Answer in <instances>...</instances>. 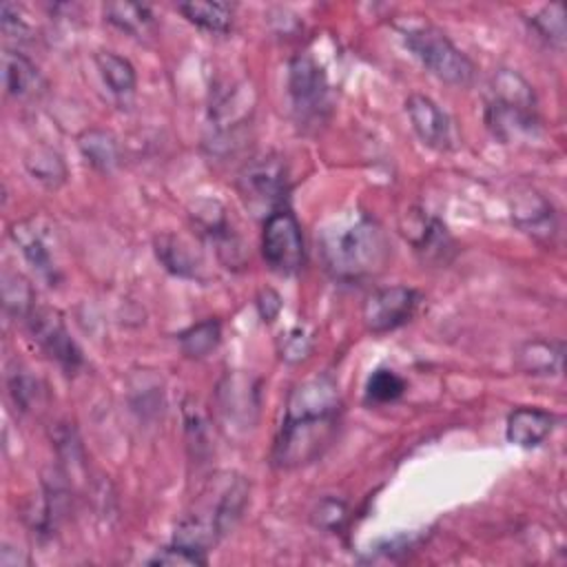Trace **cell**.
Segmentation results:
<instances>
[{
	"instance_id": "obj_1",
	"label": "cell",
	"mask_w": 567,
	"mask_h": 567,
	"mask_svg": "<svg viewBox=\"0 0 567 567\" xmlns=\"http://www.w3.org/2000/svg\"><path fill=\"white\" fill-rule=\"evenodd\" d=\"M317 248L326 272L339 281H361L383 270L390 241L377 219L365 213L332 217L317 230Z\"/></svg>"
},
{
	"instance_id": "obj_2",
	"label": "cell",
	"mask_w": 567,
	"mask_h": 567,
	"mask_svg": "<svg viewBox=\"0 0 567 567\" xmlns=\"http://www.w3.org/2000/svg\"><path fill=\"white\" fill-rule=\"evenodd\" d=\"M248 489L244 476H217L202 494V507L177 525L173 540L208 551V547L226 536L241 518L248 503Z\"/></svg>"
},
{
	"instance_id": "obj_3",
	"label": "cell",
	"mask_w": 567,
	"mask_h": 567,
	"mask_svg": "<svg viewBox=\"0 0 567 567\" xmlns=\"http://www.w3.org/2000/svg\"><path fill=\"white\" fill-rule=\"evenodd\" d=\"M339 416H284L272 445V463L295 470L312 463L334 439Z\"/></svg>"
},
{
	"instance_id": "obj_4",
	"label": "cell",
	"mask_w": 567,
	"mask_h": 567,
	"mask_svg": "<svg viewBox=\"0 0 567 567\" xmlns=\"http://www.w3.org/2000/svg\"><path fill=\"white\" fill-rule=\"evenodd\" d=\"M403 42L408 51L439 80L452 86H470L474 82V62L436 27H412L403 31Z\"/></svg>"
},
{
	"instance_id": "obj_5",
	"label": "cell",
	"mask_w": 567,
	"mask_h": 567,
	"mask_svg": "<svg viewBox=\"0 0 567 567\" xmlns=\"http://www.w3.org/2000/svg\"><path fill=\"white\" fill-rule=\"evenodd\" d=\"M261 255L268 268L279 275H295L303 266L306 248L301 226L288 208H277L266 217Z\"/></svg>"
},
{
	"instance_id": "obj_6",
	"label": "cell",
	"mask_w": 567,
	"mask_h": 567,
	"mask_svg": "<svg viewBox=\"0 0 567 567\" xmlns=\"http://www.w3.org/2000/svg\"><path fill=\"white\" fill-rule=\"evenodd\" d=\"M288 93L301 124H319L328 111V80L323 69L306 53L295 55L288 66Z\"/></svg>"
},
{
	"instance_id": "obj_7",
	"label": "cell",
	"mask_w": 567,
	"mask_h": 567,
	"mask_svg": "<svg viewBox=\"0 0 567 567\" xmlns=\"http://www.w3.org/2000/svg\"><path fill=\"white\" fill-rule=\"evenodd\" d=\"M419 301H421V295L410 286L379 288L365 297L363 312H361L363 323L374 334L396 330L414 317Z\"/></svg>"
},
{
	"instance_id": "obj_8",
	"label": "cell",
	"mask_w": 567,
	"mask_h": 567,
	"mask_svg": "<svg viewBox=\"0 0 567 567\" xmlns=\"http://www.w3.org/2000/svg\"><path fill=\"white\" fill-rule=\"evenodd\" d=\"M29 332L35 343L49 354L55 363H60L66 372H75L82 365V352L78 343L71 339L64 319L53 308H35L27 319Z\"/></svg>"
},
{
	"instance_id": "obj_9",
	"label": "cell",
	"mask_w": 567,
	"mask_h": 567,
	"mask_svg": "<svg viewBox=\"0 0 567 567\" xmlns=\"http://www.w3.org/2000/svg\"><path fill=\"white\" fill-rule=\"evenodd\" d=\"M239 188H241V195L246 197L248 204L275 208L277 204L284 202L286 190H288L284 162L275 155H266V157L255 159L241 173Z\"/></svg>"
},
{
	"instance_id": "obj_10",
	"label": "cell",
	"mask_w": 567,
	"mask_h": 567,
	"mask_svg": "<svg viewBox=\"0 0 567 567\" xmlns=\"http://www.w3.org/2000/svg\"><path fill=\"white\" fill-rule=\"evenodd\" d=\"M512 221L540 244H554L558 235V213L536 188H523L512 197Z\"/></svg>"
},
{
	"instance_id": "obj_11",
	"label": "cell",
	"mask_w": 567,
	"mask_h": 567,
	"mask_svg": "<svg viewBox=\"0 0 567 567\" xmlns=\"http://www.w3.org/2000/svg\"><path fill=\"white\" fill-rule=\"evenodd\" d=\"M405 113L412 122L414 133L425 146L434 151H450L454 146L452 120L434 100L421 93H412L405 100Z\"/></svg>"
},
{
	"instance_id": "obj_12",
	"label": "cell",
	"mask_w": 567,
	"mask_h": 567,
	"mask_svg": "<svg viewBox=\"0 0 567 567\" xmlns=\"http://www.w3.org/2000/svg\"><path fill=\"white\" fill-rule=\"evenodd\" d=\"M47 228L35 219H22L11 226V239L24 255V259L44 277L51 286L60 279V266L53 250V237L44 233Z\"/></svg>"
},
{
	"instance_id": "obj_13",
	"label": "cell",
	"mask_w": 567,
	"mask_h": 567,
	"mask_svg": "<svg viewBox=\"0 0 567 567\" xmlns=\"http://www.w3.org/2000/svg\"><path fill=\"white\" fill-rule=\"evenodd\" d=\"M217 399L224 416L239 427H250L259 410V385L250 374H226L217 388Z\"/></svg>"
},
{
	"instance_id": "obj_14",
	"label": "cell",
	"mask_w": 567,
	"mask_h": 567,
	"mask_svg": "<svg viewBox=\"0 0 567 567\" xmlns=\"http://www.w3.org/2000/svg\"><path fill=\"white\" fill-rule=\"evenodd\" d=\"M485 122L494 137L501 142H523V140H534L540 133V122L536 111H523L516 106H507L501 102L487 100L485 106Z\"/></svg>"
},
{
	"instance_id": "obj_15",
	"label": "cell",
	"mask_w": 567,
	"mask_h": 567,
	"mask_svg": "<svg viewBox=\"0 0 567 567\" xmlns=\"http://www.w3.org/2000/svg\"><path fill=\"white\" fill-rule=\"evenodd\" d=\"M565 343L560 339L534 337L518 343L514 352L516 368L532 377H558L563 372Z\"/></svg>"
},
{
	"instance_id": "obj_16",
	"label": "cell",
	"mask_w": 567,
	"mask_h": 567,
	"mask_svg": "<svg viewBox=\"0 0 567 567\" xmlns=\"http://www.w3.org/2000/svg\"><path fill=\"white\" fill-rule=\"evenodd\" d=\"M405 239L412 241L414 250L423 255L427 261H447V252H452L454 244L447 235V228L425 213H410L408 226H403Z\"/></svg>"
},
{
	"instance_id": "obj_17",
	"label": "cell",
	"mask_w": 567,
	"mask_h": 567,
	"mask_svg": "<svg viewBox=\"0 0 567 567\" xmlns=\"http://www.w3.org/2000/svg\"><path fill=\"white\" fill-rule=\"evenodd\" d=\"M2 84L4 91L16 100H29L44 93L47 82L38 66L13 49L2 51Z\"/></svg>"
},
{
	"instance_id": "obj_18",
	"label": "cell",
	"mask_w": 567,
	"mask_h": 567,
	"mask_svg": "<svg viewBox=\"0 0 567 567\" xmlns=\"http://www.w3.org/2000/svg\"><path fill=\"white\" fill-rule=\"evenodd\" d=\"M554 414L540 410V408H516L507 416L505 436L509 443L518 447H536L540 445L554 430Z\"/></svg>"
},
{
	"instance_id": "obj_19",
	"label": "cell",
	"mask_w": 567,
	"mask_h": 567,
	"mask_svg": "<svg viewBox=\"0 0 567 567\" xmlns=\"http://www.w3.org/2000/svg\"><path fill=\"white\" fill-rule=\"evenodd\" d=\"M492 102H501L507 106H516L523 111H536V95L532 84L512 69H498L489 82Z\"/></svg>"
},
{
	"instance_id": "obj_20",
	"label": "cell",
	"mask_w": 567,
	"mask_h": 567,
	"mask_svg": "<svg viewBox=\"0 0 567 567\" xmlns=\"http://www.w3.org/2000/svg\"><path fill=\"white\" fill-rule=\"evenodd\" d=\"M78 148L95 171L109 173L120 164V144L115 135L104 128H86L80 133Z\"/></svg>"
},
{
	"instance_id": "obj_21",
	"label": "cell",
	"mask_w": 567,
	"mask_h": 567,
	"mask_svg": "<svg viewBox=\"0 0 567 567\" xmlns=\"http://www.w3.org/2000/svg\"><path fill=\"white\" fill-rule=\"evenodd\" d=\"M27 173L47 188H60L66 182V164L58 151L51 146L38 144L31 146L24 155Z\"/></svg>"
},
{
	"instance_id": "obj_22",
	"label": "cell",
	"mask_w": 567,
	"mask_h": 567,
	"mask_svg": "<svg viewBox=\"0 0 567 567\" xmlns=\"http://www.w3.org/2000/svg\"><path fill=\"white\" fill-rule=\"evenodd\" d=\"M155 255L164 268L179 277H195L199 268V255L190 244L175 235H162L155 239Z\"/></svg>"
},
{
	"instance_id": "obj_23",
	"label": "cell",
	"mask_w": 567,
	"mask_h": 567,
	"mask_svg": "<svg viewBox=\"0 0 567 567\" xmlns=\"http://www.w3.org/2000/svg\"><path fill=\"white\" fill-rule=\"evenodd\" d=\"M104 18L117 27L120 31H126L135 38H146L155 29V18L146 4L135 2H109L104 4Z\"/></svg>"
},
{
	"instance_id": "obj_24",
	"label": "cell",
	"mask_w": 567,
	"mask_h": 567,
	"mask_svg": "<svg viewBox=\"0 0 567 567\" xmlns=\"http://www.w3.org/2000/svg\"><path fill=\"white\" fill-rule=\"evenodd\" d=\"M2 288V308L11 319H29L35 310V295L29 279L22 272L4 270L0 279Z\"/></svg>"
},
{
	"instance_id": "obj_25",
	"label": "cell",
	"mask_w": 567,
	"mask_h": 567,
	"mask_svg": "<svg viewBox=\"0 0 567 567\" xmlns=\"http://www.w3.org/2000/svg\"><path fill=\"white\" fill-rule=\"evenodd\" d=\"M177 11L193 24L210 33H228L233 27L235 7L228 2H182Z\"/></svg>"
},
{
	"instance_id": "obj_26",
	"label": "cell",
	"mask_w": 567,
	"mask_h": 567,
	"mask_svg": "<svg viewBox=\"0 0 567 567\" xmlns=\"http://www.w3.org/2000/svg\"><path fill=\"white\" fill-rule=\"evenodd\" d=\"M95 66L111 93L131 95L135 91L137 75H135L133 64L126 58H122L113 51H100V53H95Z\"/></svg>"
},
{
	"instance_id": "obj_27",
	"label": "cell",
	"mask_w": 567,
	"mask_h": 567,
	"mask_svg": "<svg viewBox=\"0 0 567 567\" xmlns=\"http://www.w3.org/2000/svg\"><path fill=\"white\" fill-rule=\"evenodd\" d=\"M221 341V323L217 319H204L179 334V348L190 359L208 357Z\"/></svg>"
},
{
	"instance_id": "obj_28",
	"label": "cell",
	"mask_w": 567,
	"mask_h": 567,
	"mask_svg": "<svg viewBox=\"0 0 567 567\" xmlns=\"http://www.w3.org/2000/svg\"><path fill=\"white\" fill-rule=\"evenodd\" d=\"M532 29L554 49L563 51L565 40H567V29H565V9L560 2L543 7L538 13L529 18Z\"/></svg>"
},
{
	"instance_id": "obj_29",
	"label": "cell",
	"mask_w": 567,
	"mask_h": 567,
	"mask_svg": "<svg viewBox=\"0 0 567 567\" xmlns=\"http://www.w3.org/2000/svg\"><path fill=\"white\" fill-rule=\"evenodd\" d=\"M405 392V381L388 368L374 370L365 381V401L374 405L392 403Z\"/></svg>"
},
{
	"instance_id": "obj_30",
	"label": "cell",
	"mask_w": 567,
	"mask_h": 567,
	"mask_svg": "<svg viewBox=\"0 0 567 567\" xmlns=\"http://www.w3.org/2000/svg\"><path fill=\"white\" fill-rule=\"evenodd\" d=\"M148 565H166V567H202L206 565V551L173 540L168 547L159 549L148 558Z\"/></svg>"
},
{
	"instance_id": "obj_31",
	"label": "cell",
	"mask_w": 567,
	"mask_h": 567,
	"mask_svg": "<svg viewBox=\"0 0 567 567\" xmlns=\"http://www.w3.org/2000/svg\"><path fill=\"white\" fill-rule=\"evenodd\" d=\"M346 518H348V507L341 498H334V496H323L321 501H317V505L310 512L312 525L326 532L341 529Z\"/></svg>"
},
{
	"instance_id": "obj_32",
	"label": "cell",
	"mask_w": 567,
	"mask_h": 567,
	"mask_svg": "<svg viewBox=\"0 0 567 567\" xmlns=\"http://www.w3.org/2000/svg\"><path fill=\"white\" fill-rule=\"evenodd\" d=\"M7 385H9V394H11L13 403H16V408H20L22 412H29V410H33L38 405V401H40V385L24 370L11 372Z\"/></svg>"
},
{
	"instance_id": "obj_33",
	"label": "cell",
	"mask_w": 567,
	"mask_h": 567,
	"mask_svg": "<svg viewBox=\"0 0 567 567\" xmlns=\"http://www.w3.org/2000/svg\"><path fill=\"white\" fill-rule=\"evenodd\" d=\"M312 350V339L308 337V332L297 326V328H290L284 337H281V343H279V354L286 363H299L303 361Z\"/></svg>"
},
{
	"instance_id": "obj_34",
	"label": "cell",
	"mask_w": 567,
	"mask_h": 567,
	"mask_svg": "<svg viewBox=\"0 0 567 567\" xmlns=\"http://www.w3.org/2000/svg\"><path fill=\"white\" fill-rule=\"evenodd\" d=\"M0 22H2L4 35L13 38V40H29L31 38V27L27 24V20L22 16V9L18 4L2 2Z\"/></svg>"
},
{
	"instance_id": "obj_35",
	"label": "cell",
	"mask_w": 567,
	"mask_h": 567,
	"mask_svg": "<svg viewBox=\"0 0 567 567\" xmlns=\"http://www.w3.org/2000/svg\"><path fill=\"white\" fill-rule=\"evenodd\" d=\"M257 310L264 321H272L281 310V297L272 288H264L257 295Z\"/></svg>"
}]
</instances>
